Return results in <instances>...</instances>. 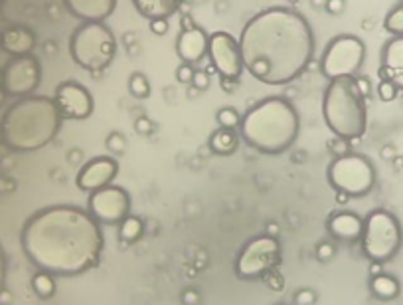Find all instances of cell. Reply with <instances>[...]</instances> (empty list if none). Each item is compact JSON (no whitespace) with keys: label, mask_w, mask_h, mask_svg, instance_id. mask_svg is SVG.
Returning <instances> with one entry per match:
<instances>
[{"label":"cell","mask_w":403,"mask_h":305,"mask_svg":"<svg viewBox=\"0 0 403 305\" xmlns=\"http://www.w3.org/2000/svg\"><path fill=\"white\" fill-rule=\"evenodd\" d=\"M22 248L38 270L59 277L81 276L101 260L103 226L84 209L47 206L24 224Z\"/></svg>","instance_id":"1"},{"label":"cell","mask_w":403,"mask_h":305,"mask_svg":"<svg viewBox=\"0 0 403 305\" xmlns=\"http://www.w3.org/2000/svg\"><path fill=\"white\" fill-rule=\"evenodd\" d=\"M244 67L265 86H287L309 67L314 32L309 20L289 6L257 12L242 30Z\"/></svg>","instance_id":"2"},{"label":"cell","mask_w":403,"mask_h":305,"mask_svg":"<svg viewBox=\"0 0 403 305\" xmlns=\"http://www.w3.org/2000/svg\"><path fill=\"white\" fill-rule=\"evenodd\" d=\"M300 117L285 97H267L247 109L239 123V137L263 155H281L297 143Z\"/></svg>","instance_id":"3"},{"label":"cell","mask_w":403,"mask_h":305,"mask_svg":"<svg viewBox=\"0 0 403 305\" xmlns=\"http://www.w3.org/2000/svg\"><path fill=\"white\" fill-rule=\"evenodd\" d=\"M62 121L54 97H22L4 115L2 137L14 151H38L56 139Z\"/></svg>","instance_id":"4"},{"label":"cell","mask_w":403,"mask_h":305,"mask_svg":"<svg viewBox=\"0 0 403 305\" xmlns=\"http://www.w3.org/2000/svg\"><path fill=\"white\" fill-rule=\"evenodd\" d=\"M324 123L334 137L346 141L362 139L368 129L366 97L360 94L354 77L332 79L322 96Z\"/></svg>","instance_id":"5"},{"label":"cell","mask_w":403,"mask_h":305,"mask_svg":"<svg viewBox=\"0 0 403 305\" xmlns=\"http://www.w3.org/2000/svg\"><path fill=\"white\" fill-rule=\"evenodd\" d=\"M69 54L77 66L99 76L111 66L117 54V38L105 22H84L69 38Z\"/></svg>","instance_id":"6"},{"label":"cell","mask_w":403,"mask_h":305,"mask_svg":"<svg viewBox=\"0 0 403 305\" xmlns=\"http://www.w3.org/2000/svg\"><path fill=\"white\" fill-rule=\"evenodd\" d=\"M360 242L362 252L370 262L385 264L402 250V224L387 210H372L364 218V232Z\"/></svg>","instance_id":"7"},{"label":"cell","mask_w":403,"mask_h":305,"mask_svg":"<svg viewBox=\"0 0 403 305\" xmlns=\"http://www.w3.org/2000/svg\"><path fill=\"white\" fill-rule=\"evenodd\" d=\"M327 177L334 191L344 192L348 196H366L375 184L374 165L368 157L358 152L334 157L327 169Z\"/></svg>","instance_id":"8"},{"label":"cell","mask_w":403,"mask_h":305,"mask_svg":"<svg viewBox=\"0 0 403 305\" xmlns=\"http://www.w3.org/2000/svg\"><path fill=\"white\" fill-rule=\"evenodd\" d=\"M283 260L281 242L277 236L261 234L245 244L235 260V276L244 282L265 279L267 274L275 272Z\"/></svg>","instance_id":"9"},{"label":"cell","mask_w":403,"mask_h":305,"mask_svg":"<svg viewBox=\"0 0 403 305\" xmlns=\"http://www.w3.org/2000/svg\"><path fill=\"white\" fill-rule=\"evenodd\" d=\"M366 60V44L354 34H340L329 42L320 57V74L329 82L356 77Z\"/></svg>","instance_id":"10"},{"label":"cell","mask_w":403,"mask_h":305,"mask_svg":"<svg viewBox=\"0 0 403 305\" xmlns=\"http://www.w3.org/2000/svg\"><path fill=\"white\" fill-rule=\"evenodd\" d=\"M87 212L101 226H119L131 214V194L123 187L109 184L89 194Z\"/></svg>","instance_id":"11"},{"label":"cell","mask_w":403,"mask_h":305,"mask_svg":"<svg viewBox=\"0 0 403 305\" xmlns=\"http://www.w3.org/2000/svg\"><path fill=\"white\" fill-rule=\"evenodd\" d=\"M208 57L212 62V67L216 70L220 77H232L239 79L244 74V57L239 40H235L227 32H214L210 34L208 42Z\"/></svg>","instance_id":"12"},{"label":"cell","mask_w":403,"mask_h":305,"mask_svg":"<svg viewBox=\"0 0 403 305\" xmlns=\"http://www.w3.org/2000/svg\"><path fill=\"white\" fill-rule=\"evenodd\" d=\"M42 79V67L34 56H18L10 62L4 76H2V84L4 89L8 92L10 96L28 97L32 96V92L40 86Z\"/></svg>","instance_id":"13"},{"label":"cell","mask_w":403,"mask_h":305,"mask_svg":"<svg viewBox=\"0 0 403 305\" xmlns=\"http://www.w3.org/2000/svg\"><path fill=\"white\" fill-rule=\"evenodd\" d=\"M57 109L64 119L69 121H84L87 117H91L95 109V99L91 92L79 82H64L56 87L54 94Z\"/></svg>","instance_id":"14"},{"label":"cell","mask_w":403,"mask_h":305,"mask_svg":"<svg viewBox=\"0 0 403 305\" xmlns=\"http://www.w3.org/2000/svg\"><path fill=\"white\" fill-rule=\"evenodd\" d=\"M119 174V162L115 161L113 157H95L91 161H87L77 172V187L87 194L105 189L113 184V181Z\"/></svg>","instance_id":"15"},{"label":"cell","mask_w":403,"mask_h":305,"mask_svg":"<svg viewBox=\"0 0 403 305\" xmlns=\"http://www.w3.org/2000/svg\"><path fill=\"white\" fill-rule=\"evenodd\" d=\"M380 79H387L397 89H403V36H392L384 44Z\"/></svg>","instance_id":"16"},{"label":"cell","mask_w":403,"mask_h":305,"mask_svg":"<svg viewBox=\"0 0 403 305\" xmlns=\"http://www.w3.org/2000/svg\"><path fill=\"white\" fill-rule=\"evenodd\" d=\"M208 42H210V36L206 34V30L200 26L182 30L176 38V54L186 64H198L208 56Z\"/></svg>","instance_id":"17"},{"label":"cell","mask_w":403,"mask_h":305,"mask_svg":"<svg viewBox=\"0 0 403 305\" xmlns=\"http://www.w3.org/2000/svg\"><path fill=\"white\" fill-rule=\"evenodd\" d=\"M327 228L332 238L340 240V242H358L362 238L364 232V218L358 216L356 212H334L329 220H327Z\"/></svg>","instance_id":"18"},{"label":"cell","mask_w":403,"mask_h":305,"mask_svg":"<svg viewBox=\"0 0 403 305\" xmlns=\"http://www.w3.org/2000/svg\"><path fill=\"white\" fill-rule=\"evenodd\" d=\"M67 10L81 22H105L117 6V0H66Z\"/></svg>","instance_id":"19"},{"label":"cell","mask_w":403,"mask_h":305,"mask_svg":"<svg viewBox=\"0 0 403 305\" xmlns=\"http://www.w3.org/2000/svg\"><path fill=\"white\" fill-rule=\"evenodd\" d=\"M186 0H132L137 12L142 18L157 20V18H170L176 14Z\"/></svg>","instance_id":"20"},{"label":"cell","mask_w":403,"mask_h":305,"mask_svg":"<svg viewBox=\"0 0 403 305\" xmlns=\"http://www.w3.org/2000/svg\"><path fill=\"white\" fill-rule=\"evenodd\" d=\"M0 44L4 46L6 52H10L12 56H28L36 40H34V34L26 28H10L4 32V36L0 40Z\"/></svg>","instance_id":"21"},{"label":"cell","mask_w":403,"mask_h":305,"mask_svg":"<svg viewBox=\"0 0 403 305\" xmlns=\"http://www.w3.org/2000/svg\"><path fill=\"white\" fill-rule=\"evenodd\" d=\"M370 292H372L378 299L390 301V299H395V297L399 296L402 286H399V282H397L394 276L382 272V274H378V276H372V279H370Z\"/></svg>","instance_id":"22"},{"label":"cell","mask_w":403,"mask_h":305,"mask_svg":"<svg viewBox=\"0 0 403 305\" xmlns=\"http://www.w3.org/2000/svg\"><path fill=\"white\" fill-rule=\"evenodd\" d=\"M239 145V135L235 129H224L220 127L210 137V149L217 155H232Z\"/></svg>","instance_id":"23"},{"label":"cell","mask_w":403,"mask_h":305,"mask_svg":"<svg viewBox=\"0 0 403 305\" xmlns=\"http://www.w3.org/2000/svg\"><path fill=\"white\" fill-rule=\"evenodd\" d=\"M117 228H119V234H117V236H119V242H121V244H127V246H131V244H135V242L141 240L142 232H144V222H142L139 216L129 214Z\"/></svg>","instance_id":"24"},{"label":"cell","mask_w":403,"mask_h":305,"mask_svg":"<svg viewBox=\"0 0 403 305\" xmlns=\"http://www.w3.org/2000/svg\"><path fill=\"white\" fill-rule=\"evenodd\" d=\"M32 289H34L36 296L42 297V299H50L52 296H56V289H57L56 276L50 274V272L40 270L36 276L32 277Z\"/></svg>","instance_id":"25"},{"label":"cell","mask_w":403,"mask_h":305,"mask_svg":"<svg viewBox=\"0 0 403 305\" xmlns=\"http://www.w3.org/2000/svg\"><path fill=\"white\" fill-rule=\"evenodd\" d=\"M384 28L392 36H403V0L397 2L394 9L387 12V16L384 20Z\"/></svg>","instance_id":"26"},{"label":"cell","mask_w":403,"mask_h":305,"mask_svg":"<svg viewBox=\"0 0 403 305\" xmlns=\"http://www.w3.org/2000/svg\"><path fill=\"white\" fill-rule=\"evenodd\" d=\"M129 92H131L132 97L137 99H147L150 96V84L144 74L141 72H135L131 77H129Z\"/></svg>","instance_id":"27"},{"label":"cell","mask_w":403,"mask_h":305,"mask_svg":"<svg viewBox=\"0 0 403 305\" xmlns=\"http://www.w3.org/2000/svg\"><path fill=\"white\" fill-rule=\"evenodd\" d=\"M216 119L217 125L224 127V129H239V123H242V115L237 113L234 107H222V109H217Z\"/></svg>","instance_id":"28"},{"label":"cell","mask_w":403,"mask_h":305,"mask_svg":"<svg viewBox=\"0 0 403 305\" xmlns=\"http://www.w3.org/2000/svg\"><path fill=\"white\" fill-rule=\"evenodd\" d=\"M375 92H378V97L385 101V104H390V101H394L397 94H399V89L392 84V82H387V79H380V84L375 87Z\"/></svg>","instance_id":"29"},{"label":"cell","mask_w":403,"mask_h":305,"mask_svg":"<svg viewBox=\"0 0 403 305\" xmlns=\"http://www.w3.org/2000/svg\"><path fill=\"white\" fill-rule=\"evenodd\" d=\"M105 145H107V149L115 152V155H123V152L127 151V139H125V135L117 133V131H113V133L107 137Z\"/></svg>","instance_id":"30"},{"label":"cell","mask_w":403,"mask_h":305,"mask_svg":"<svg viewBox=\"0 0 403 305\" xmlns=\"http://www.w3.org/2000/svg\"><path fill=\"white\" fill-rule=\"evenodd\" d=\"M196 74V70L192 64H186V62H182L178 67H176V79H178L180 84H184V86H190L192 84V77Z\"/></svg>","instance_id":"31"},{"label":"cell","mask_w":403,"mask_h":305,"mask_svg":"<svg viewBox=\"0 0 403 305\" xmlns=\"http://www.w3.org/2000/svg\"><path fill=\"white\" fill-rule=\"evenodd\" d=\"M336 254V248H334V244H330V242H320L317 250H314V256L319 262H329L332 260Z\"/></svg>","instance_id":"32"},{"label":"cell","mask_w":403,"mask_h":305,"mask_svg":"<svg viewBox=\"0 0 403 305\" xmlns=\"http://www.w3.org/2000/svg\"><path fill=\"white\" fill-rule=\"evenodd\" d=\"M210 74L208 72H202V70H196V74H194V77H192V84L190 86L196 87L198 92L202 94V92H206L208 87H210Z\"/></svg>","instance_id":"33"},{"label":"cell","mask_w":403,"mask_h":305,"mask_svg":"<svg viewBox=\"0 0 403 305\" xmlns=\"http://www.w3.org/2000/svg\"><path fill=\"white\" fill-rule=\"evenodd\" d=\"M295 304L297 305H314L317 304V294L309 289V287H302L295 294Z\"/></svg>","instance_id":"34"},{"label":"cell","mask_w":403,"mask_h":305,"mask_svg":"<svg viewBox=\"0 0 403 305\" xmlns=\"http://www.w3.org/2000/svg\"><path fill=\"white\" fill-rule=\"evenodd\" d=\"M329 149L336 157H340V155H346V152H350V141H346V139H342V137H332L329 143Z\"/></svg>","instance_id":"35"},{"label":"cell","mask_w":403,"mask_h":305,"mask_svg":"<svg viewBox=\"0 0 403 305\" xmlns=\"http://www.w3.org/2000/svg\"><path fill=\"white\" fill-rule=\"evenodd\" d=\"M265 282H267V286L275 289V292H281L283 287H285V277H283L277 270L271 272V274H267V276H265Z\"/></svg>","instance_id":"36"},{"label":"cell","mask_w":403,"mask_h":305,"mask_svg":"<svg viewBox=\"0 0 403 305\" xmlns=\"http://www.w3.org/2000/svg\"><path fill=\"white\" fill-rule=\"evenodd\" d=\"M169 18H157L150 20V32L157 34V36H164L169 32Z\"/></svg>","instance_id":"37"},{"label":"cell","mask_w":403,"mask_h":305,"mask_svg":"<svg viewBox=\"0 0 403 305\" xmlns=\"http://www.w3.org/2000/svg\"><path fill=\"white\" fill-rule=\"evenodd\" d=\"M152 129H154V125H152L149 117H137V121H135V131H137V133L150 135L152 133Z\"/></svg>","instance_id":"38"},{"label":"cell","mask_w":403,"mask_h":305,"mask_svg":"<svg viewBox=\"0 0 403 305\" xmlns=\"http://www.w3.org/2000/svg\"><path fill=\"white\" fill-rule=\"evenodd\" d=\"M346 9V0H327V4H324V10L332 14V16H338V14H342Z\"/></svg>","instance_id":"39"},{"label":"cell","mask_w":403,"mask_h":305,"mask_svg":"<svg viewBox=\"0 0 403 305\" xmlns=\"http://www.w3.org/2000/svg\"><path fill=\"white\" fill-rule=\"evenodd\" d=\"M354 79H356V86L362 96L366 97V99L372 96V84H370V79H368L366 76H356Z\"/></svg>","instance_id":"40"},{"label":"cell","mask_w":403,"mask_h":305,"mask_svg":"<svg viewBox=\"0 0 403 305\" xmlns=\"http://www.w3.org/2000/svg\"><path fill=\"white\" fill-rule=\"evenodd\" d=\"M200 299L202 296L196 289H184V294H182V305H200Z\"/></svg>","instance_id":"41"},{"label":"cell","mask_w":403,"mask_h":305,"mask_svg":"<svg viewBox=\"0 0 403 305\" xmlns=\"http://www.w3.org/2000/svg\"><path fill=\"white\" fill-rule=\"evenodd\" d=\"M220 84L224 87L225 94H235L237 86H239V79H232V77H220Z\"/></svg>","instance_id":"42"},{"label":"cell","mask_w":403,"mask_h":305,"mask_svg":"<svg viewBox=\"0 0 403 305\" xmlns=\"http://www.w3.org/2000/svg\"><path fill=\"white\" fill-rule=\"evenodd\" d=\"M4 279H6V256H4V250L0 246V292L4 287Z\"/></svg>","instance_id":"43"},{"label":"cell","mask_w":403,"mask_h":305,"mask_svg":"<svg viewBox=\"0 0 403 305\" xmlns=\"http://www.w3.org/2000/svg\"><path fill=\"white\" fill-rule=\"evenodd\" d=\"M384 270H382V264H378V262H372V266H370V274L372 276H378V274H382Z\"/></svg>","instance_id":"44"},{"label":"cell","mask_w":403,"mask_h":305,"mask_svg":"<svg viewBox=\"0 0 403 305\" xmlns=\"http://www.w3.org/2000/svg\"><path fill=\"white\" fill-rule=\"evenodd\" d=\"M180 24H182V30H188L192 28V26H196L192 20H190V16H182V20H180Z\"/></svg>","instance_id":"45"},{"label":"cell","mask_w":403,"mask_h":305,"mask_svg":"<svg viewBox=\"0 0 403 305\" xmlns=\"http://www.w3.org/2000/svg\"><path fill=\"white\" fill-rule=\"evenodd\" d=\"M348 199H350V196H348V194H344V192L336 191V201L340 202V204H346Z\"/></svg>","instance_id":"46"},{"label":"cell","mask_w":403,"mask_h":305,"mask_svg":"<svg viewBox=\"0 0 403 305\" xmlns=\"http://www.w3.org/2000/svg\"><path fill=\"white\" fill-rule=\"evenodd\" d=\"M310 4H312L314 9H324V4H327V0H310Z\"/></svg>","instance_id":"47"},{"label":"cell","mask_w":403,"mask_h":305,"mask_svg":"<svg viewBox=\"0 0 403 305\" xmlns=\"http://www.w3.org/2000/svg\"><path fill=\"white\" fill-rule=\"evenodd\" d=\"M384 157H385V159H390V157H394V149H390V147H385V149H384Z\"/></svg>","instance_id":"48"},{"label":"cell","mask_w":403,"mask_h":305,"mask_svg":"<svg viewBox=\"0 0 403 305\" xmlns=\"http://www.w3.org/2000/svg\"><path fill=\"white\" fill-rule=\"evenodd\" d=\"M192 4H202V2H206V0H190Z\"/></svg>","instance_id":"49"},{"label":"cell","mask_w":403,"mask_h":305,"mask_svg":"<svg viewBox=\"0 0 403 305\" xmlns=\"http://www.w3.org/2000/svg\"><path fill=\"white\" fill-rule=\"evenodd\" d=\"M2 2H4V0H0V6H2Z\"/></svg>","instance_id":"50"},{"label":"cell","mask_w":403,"mask_h":305,"mask_svg":"<svg viewBox=\"0 0 403 305\" xmlns=\"http://www.w3.org/2000/svg\"><path fill=\"white\" fill-rule=\"evenodd\" d=\"M289 2H297V0H289Z\"/></svg>","instance_id":"51"}]
</instances>
